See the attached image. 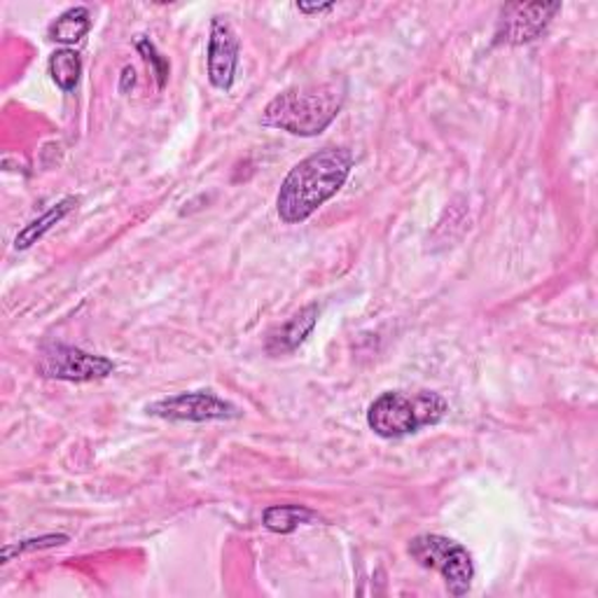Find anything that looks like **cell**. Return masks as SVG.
Segmentation results:
<instances>
[{
	"label": "cell",
	"mask_w": 598,
	"mask_h": 598,
	"mask_svg": "<svg viewBox=\"0 0 598 598\" xmlns=\"http://www.w3.org/2000/svg\"><path fill=\"white\" fill-rule=\"evenodd\" d=\"M354 171V152L348 148H323L292 166L280 183L276 210L288 225L309 220L315 210L330 202Z\"/></svg>",
	"instance_id": "obj_1"
},
{
	"label": "cell",
	"mask_w": 598,
	"mask_h": 598,
	"mask_svg": "<svg viewBox=\"0 0 598 598\" xmlns=\"http://www.w3.org/2000/svg\"><path fill=\"white\" fill-rule=\"evenodd\" d=\"M344 101L346 84L337 80L292 87L269 101L262 125L295 136H319L340 115Z\"/></svg>",
	"instance_id": "obj_2"
},
{
	"label": "cell",
	"mask_w": 598,
	"mask_h": 598,
	"mask_svg": "<svg viewBox=\"0 0 598 598\" xmlns=\"http://www.w3.org/2000/svg\"><path fill=\"white\" fill-rule=\"evenodd\" d=\"M449 412L447 400L433 391L381 393L367 410V426L379 437L393 439L437 426Z\"/></svg>",
	"instance_id": "obj_3"
},
{
	"label": "cell",
	"mask_w": 598,
	"mask_h": 598,
	"mask_svg": "<svg viewBox=\"0 0 598 598\" xmlns=\"http://www.w3.org/2000/svg\"><path fill=\"white\" fill-rule=\"evenodd\" d=\"M407 552L421 568H428L442 575L449 594L465 596L470 591L474 579V564L470 552L461 542L445 536L426 533L416 536L410 542Z\"/></svg>",
	"instance_id": "obj_4"
},
{
	"label": "cell",
	"mask_w": 598,
	"mask_h": 598,
	"mask_svg": "<svg viewBox=\"0 0 598 598\" xmlns=\"http://www.w3.org/2000/svg\"><path fill=\"white\" fill-rule=\"evenodd\" d=\"M38 372L47 379L59 381H101L115 372V363L105 356L87 354V350L68 344H47L41 350Z\"/></svg>",
	"instance_id": "obj_5"
},
{
	"label": "cell",
	"mask_w": 598,
	"mask_h": 598,
	"mask_svg": "<svg viewBox=\"0 0 598 598\" xmlns=\"http://www.w3.org/2000/svg\"><path fill=\"white\" fill-rule=\"evenodd\" d=\"M148 414L166 421H192V424H206V421H230L239 418L241 412L232 402L218 398L214 391H192L162 398L148 404Z\"/></svg>",
	"instance_id": "obj_6"
},
{
	"label": "cell",
	"mask_w": 598,
	"mask_h": 598,
	"mask_svg": "<svg viewBox=\"0 0 598 598\" xmlns=\"http://www.w3.org/2000/svg\"><path fill=\"white\" fill-rule=\"evenodd\" d=\"M561 10L559 3H513L501 12L496 41L505 45H526L538 41L548 31L554 14Z\"/></svg>",
	"instance_id": "obj_7"
},
{
	"label": "cell",
	"mask_w": 598,
	"mask_h": 598,
	"mask_svg": "<svg viewBox=\"0 0 598 598\" xmlns=\"http://www.w3.org/2000/svg\"><path fill=\"white\" fill-rule=\"evenodd\" d=\"M239 64V38L225 16H214L208 38V80L220 92H230Z\"/></svg>",
	"instance_id": "obj_8"
},
{
	"label": "cell",
	"mask_w": 598,
	"mask_h": 598,
	"mask_svg": "<svg viewBox=\"0 0 598 598\" xmlns=\"http://www.w3.org/2000/svg\"><path fill=\"white\" fill-rule=\"evenodd\" d=\"M315 323H319V304H309L302 311H297L286 325H280L276 332L269 334L267 354L269 356L295 354V350L307 342Z\"/></svg>",
	"instance_id": "obj_9"
},
{
	"label": "cell",
	"mask_w": 598,
	"mask_h": 598,
	"mask_svg": "<svg viewBox=\"0 0 598 598\" xmlns=\"http://www.w3.org/2000/svg\"><path fill=\"white\" fill-rule=\"evenodd\" d=\"M76 206H78V199H76V197H66V199H61L59 204L51 206L43 218L28 222V225L24 227V230H22L20 234H16V239H14V249H16V251H26V249H31L33 243H38V241L51 230V227H55L57 222H61Z\"/></svg>",
	"instance_id": "obj_10"
},
{
	"label": "cell",
	"mask_w": 598,
	"mask_h": 598,
	"mask_svg": "<svg viewBox=\"0 0 598 598\" xmlns=\"http://www.w3.org/2000/svg\"><path fill=\"white\" fill-rule=\"evenodd\" d=\"M92 28L90 10L87 8H70L66 10L59 20L49 26V41L61 45H76L80 43Z\"/></svg>",
	"instance_id": "obj_11"
},
{
	"label": "cell",
	"mask_w": 598,
	"mask_h": 598,
	"mask_svg": "<svg viewBox=\"0 0 598 598\" xmlns=\"http://www.w3.org/2000/svg\"><path fill=\"white\" fill-rule=\"evenodd\" d=\"M319 515L304 505H274L265 509V526L274 533H292L297 526L311 524Z\"/></svg>",
	"instance_id": "obj_12"
},
{
	"label": "cell",
	"mask_w": 598,
	"mask_h": 598,
	"mask_svg": "<svg viewBox=\"0 0 598 598\" xmlns=\"http://www.w3.org/2000/svg\"><path fill=\"white\" fill-rule=\"evenodd\" d=\"M49 76L61 92H73L82 76V59L73 49H57L49 57Z\"/></svg>",
	"instance_id": "obj_13"
},
{
	"label": "cell",
	"mask_w": 598,
	"mask_h": 598,
	"mask_svg": "<svg viewBox=\"0 0 598 598\" xmlns=\"http://www.w3.org/2000/svg\"><path fill=\"white\" fill-rule=\"evenodd\" d=\"M66 542H68V536H64V533H49V536H41V538H28L22 542H8L3 548V564H8V561H12L14 556H20V554L59 548V544H66Z\"/></svg>",
	"instance_id": "obj_14"
},
{
	"label": "cell",
	"mask_w": 598,
	"mask_h": 598,
	"mask_svg": "<svg viewBox=\"0 0 598 598\" xmlns=\"http://www.w3.org/2000/svg\"><path fill=\"white\" fill-rule=\"evenodd\" d=\"M136 47L140 55H143V59L152 66L154 70V76H157V84H160V90H164V84L169 80V61L160 55V51H157V47L150 43V38H146V35H138V41H136Z\"/></svg>",
	"instance_id": "obj_15"
},
{
	"label": "cell",
	"mask_w": 598,
	"mask_h": 598,
	"mask_svg": "<svg viewBox=\"0 0 598 598\" xmlns=\"http://www.w3.org/2000/svg\"><path fill=\"white\" fill-rule=\"evenodd\" d=\"M134 84H136V70L134 66H125L122 68V78H119V92L127 94L129 90H134Z\"/></svg>",
	"instance_id": "obj_16"
},
{
	"label": "cell",
	"mask_w": 598,
	"mask_h": 598,
	"mask_svg": "<svg viewBox=\"0 0 598 598\" xmlns=\"http://www.w3.org/2000/svg\"><path fill=\"white\" fill-rule=\"evenodd\" d=\"M297 10L304 12V14H319V12H327L332 10V3H325V5H307V3H297Z\"/></svg>",
	"instance_id": "obj_17"
}]
</instances>
